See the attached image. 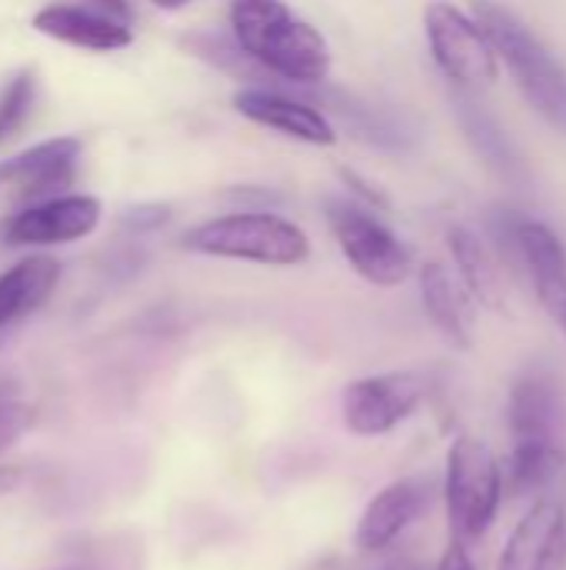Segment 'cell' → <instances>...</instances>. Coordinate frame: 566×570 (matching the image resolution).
Wrapping results in <instances>:
<instances>
[{
    "mask_svg": "<svg viewBox=\"0 0 566 570\" xmlns=\"http://www.w3.org/2000/svg\"><path fill=\"white\" fill-rule=\"evenodd\" d=\"M230 33L244 57L287 83H320L330 73L327 37L284 0H230Z\"/></svg>",
    "mask_w": 566,
    "mask_h": 570,
    "instance_id": "6da1fadb",
    "label": "cell"
},
{
    "mask_svg": "<svg viewBox=\"0 0 566 570\" xmlns=\"http://www.w3.org/2000/svg\"><path fill=\"white\" fill-rule=\"evenodd\" d=\"M474 17L490 37L497 60L510 70L524 100L560 134H566V70L540 37L497 0H474Z\"/></svg>",
    "mask_w": 566,
    "mask_h": 570,
    "instance_id": "7a4b0ae2",
    "label": "cell"
},
{
    "mask_svg": "<svg viewBox=\"0 0 566 570\" xmlns=\"http://www.w3.org/2000/svg\"><path fill=\"white\" fill-rule=\"evenodd\" d=\"M183 250L260 267H297L310 257V237L300 224L270 210H234L183 234Z\"/></svg>",
    "mask_w": 566,
    "mask_h": 570,
    "instance_id": "3957f363",
    "label": "cell"
},
{
    "mask_svg": "<svg viewBox=\"0 0 566 570\" xmlns=\"http://www.w3.org/2000/svg\"><path fill=\"white\" fill-rule=\"evenodd\" d=\"M504 474L494 451L470 434H460L447 451V474H444V501L447 518L457 544L480 541L500 511Z\"/></svg>",
    "mask_w": 566,
    "mask_h": 570,
    "instance_id": "277c9868",
    "label": "cell"
},
{
    "mask_svg": "<svg viewBox=\"0 0 566 570\" xmlns=\"http://www.w3.org/2000/svg\"><path fill=\"white\" fill-rule=\"evenodd\" d=\"M327 224L344 261L374 287H400L414 274V257L407 244L357 200H330Z\"/></svg>",
    "mask_w": 566,
    "mask_h": 570,
    "instance_id": "5b68a950",
    "label": "cell"
},
{
    "mask_svg": "<svg viewBox=\"0 0 566 570\" xmlns=\"http://www.w3.org/2000/svg\"><path fill=\"white\" fill-rule=\"evenodd\" d=\"M424 30H427V47L434 53V63L460 87H484L497 80L500 60L477 23L474 13L450 0H430L424 7Z\"/></svg>",
    "mask_w": 566,
    "mask_h": 570,
    "instance_id": "8992f818",
    "label": "cell"
},
{
    "mask_svg": "<svg viewBox=\"0 0 566 570\" xmlns=\"http://www.w3.org/2000/svg\"><path fill=\"white\" fill-rule=\"evenodd\" d=\"M427 387L414 371H387L350 381L344 387L340 414L354 438H384L414 417Z\"/></svg>",
    "mask_w": 566,
    "mask_h": 570,
    "instance_id": "52a82bcc",
    "label": "cell"
},
{
    "mask_svg": "<svg viewBox=\"0 0 566 570\" xmlns=\"http://www.w3.org/2000/svg\"><path fill=\"white\" fill-rule=\"evenodd\" d=\"M103 204L93 194H53L27 204L0 224L7 247H60L90 237L100 227Z\"/></svg>",
    "mask_w": 566,
    "mask_h": 570,
    "instance_id": "ba28073f",
    "label": "cell"
},
{
    "mask_svg": "<svg viewBox=\"0 0 566 570\" xmlns=\"http://www.w3.org/2000/svg\"><path fill=\"white\" fill-rule=\"evenodd\" d=\"M80 154H83V140L73 134L40 140V144L0 160V190H10L13 197H23L30 204L53 197L73 184Z\"/></svg>",
    "mask_w": 566,
    "mask_h": 570,
    "instance_id": "9c48e42d",
    "label": "cell"
},
{
    "mask_svg": "<svg viewBox=\"0 0 566 570\" xmlns=\"http://www.w3.org/2000/svg\"><path fill=\"white\" fill-rule=\"evenodd\" d=\"M230 104L240 117H247L250 124L267 127L280 137H290V140H300L310 147L337 144V127L330 124V117L320 107H314L300 97H290L284 90L240 87V90H234Z\"/></svg>",
    "mask_w": 566,
    "mask_h": 570,
    "instance_id": "30bf717a",
    "label": "cell"
},
{
    "mask_svg": "<svg viewBox=\"0 0 566 570\" xmlns=\"http://www.w3.org/2000/svg\"><path fill=\"white\" fill-rule=\"evenodd\" d=\"M507 424L514 444H550L564 448L566 397L550 371L530 367L510 387Z\"/></svg>",
    "mask_w": 566,
    "mask_h": 570,
    "instance_id": "8fae6325",
    "label": "cell"
},
{
    "mask_svg": "<svg viewBox=\"0 0 566 570\" xmlns=\"http://www.w3.org/2000/svg\"><path fill=\"white\" fill-rule=\"evenodd\" d=\"M427 508H430V488L420 478H404V481L380 488L357 521V531H354L357 548L367 554L390 548L427 514Z\"/></svg>",
    "mask_w": 566,
    "mask_h": 570,
    "instance_id": "7c38bea8",
    "label": "cell"
},
{
    "mask_svg": "<svg viewBox=\"0 0 566 570\" xmlns=\"http://www.w3.org/2000/svg\"><path fill=\"white\" fill-rule=\"evenodd\" d=\"M517 244H520V267L530 274L540 307L566 337V247L560 234L550 224L524 214L517 227Z\"/></svg>",
    "mask_w": 566,
    "mask_h": 570,
    "instance_id": "4fadbf2b",
    "label": "cell"
},
{
    "mask_svg": "<svg viewBox=\"0 0 566 570\" xmlns=\"http://www.w3.org/2000/svg\"><path fill=\"white\" fill-rule=\"evenodd\" d=\"M33 30L57 43L93 53H113L133 43V27L127 20H117L87 3H43L33 13Z\"/></svg>",
    "mask_w": 566,
    "mask_h": 570,
    "instance_id": "5bb4252c",
    "label": "cell"
},
{
    "mask_svg": "<svg viewBox=\"0 0 566 570\" xmlns=\"http://www.w3.org/2000/svg\"><path fill=\"white\" fill-rule=\"evenodd\" d=\"M566 561V511L557 501H537L510 531L497 570H560Z\"/></svg>",
    "mask_w": 566,
    "mask_h": 570,
    "instance_id": "9a60e30c",
    "label": "cell"
},
{
    "mask_svg": "<svg viewBox=\"0 0 566 570\" xmlns=\"http://www.w3.org/2000/svg\"><path fill=\"white\" fill-rule=\"evenodd\" d=\"M60 284V264L47 254H30L0 274V331L37 314Z\"/></svg>",
    "mask_w": 566,
    "mask_h": 570,
    "instance_id": "2e32d148",
    "label": "cell"
},
{
    "mask_svg": "<svg viewBox=\"0 0 566 570\" xmlns=\"http://www.w3.org/2000/svg\"><path fill=\"white\" fill-rule=\"evenodd\" d=\"M457 117L460 127L470 140V147L477 150V157L507 184H520L527 177V164L517 150V144L504 134V127L474 100V97H460L457 100Z\"/></svg>",
    "mask_w": 566,
    "mask_h": 570,
    "instance_id": "e0dca14e",
    "label": "cell"
},
{
    "mask_svg": "<svg viewBox=\"0 0 566 570\" xmlns=\"http://www.w3.org/2000/svg\"><path fill=\"white\" fill-rule=\"evenodd\" d=\"M420 301L430 317V324L454 344V347H470V321H467V301L464 287L454 281V274L430 261L420 267Z\"/></svg>",
    "mask_w": 566,
    "mask_h": 570,
    "instance_id": "ac0fdd59",
    "label": "cell"
},
{
    "mask_svg": "<svg viewBox=\"0 0 566 570\" xmlns=\"http://www.w3.org/2000/svg\"><path fill=\"white\" fill-rule=\"evenodd\" d=\"M447 244H450L464 291L490 311L504 307V284H500V271H497L490 247L470 227H450Z\"/></svg>",
    "mask_w": 566,
    "mask_h": 570,
    "instance_id": "d6986e66",
    "label": "cell"
},
{
    "mask_svg": "<svg viewBox=\"0 0 566 570\" xmlns=\"http://www.w3.org/2000/svg\"><path fill=\"white\" fill-rule=\"evenodd\" d=\"M566 448L550 444H514L510 451V488L517 494H540L564 471Z\"/></svg>",
    "mask_w": 566,
    "mask_h": 570,
    "instance_id": "ffe728a7",
    "label": "cell"
},
{
    "mask_svg": "<svg viewBox=\"0 0 566 570\" xmlns=\"http://www.w3.org/2000/svg\"><path fill=\"white\" fill-rule=\"evenodd\" d=\"M33 100H37V73L33 70L13 73L0 90V144H7L27 124Z\"/></svg>",
    "mask_w": 566,
    "mask_h": 570,
    "instance_id": "44dd1931",
    "label": "cell"
},
{
    "mask_svg": "<svg viewBox=\"0 0 566 570\" xmlns=\"http://www.w3.org/2000/svg\"><path fill=\"white\" fill-rule=\"evenodd\" d=\"M33 428V407L20 397L17 387L0 384V454L13 448Z\"/></svg>",
    "mask_w": 566,
    "mask_h": 570,
    "instance_id": "7402d4cb",
    "label": "cell"
},
{
    "mask_svg": "<svg viewBox=\"0 0 566 570\" xmlns=\"http://www.w3.org/2000/svg\"><path fill=\"white\" fill-rule=\"evenodd\" d=\"M437 570H477V568H474V561H470L467 548L454 541V544L447 548V554L440 558V564H437Z\"/></svg>",
    "mask_w": 566,
    "mask_h": 570,
    "instance_id": "603a6c76",
    "label": "cell"
},
{
    "mask_svg": "<svg viewBox=\"0 0 566 570\" xmlns=\"http://www.w3.org/2000/svg\"><path fill=\"white\" fill-rule=\"evenodd\" d=\"M20 481H23L20 468H13V464H0V498L13 494Z\"/></svg>",
    "mask_w": 566,
    "mask_h": 570,
    "instance_id": "cb8c5ba5",
    "label": "cell"
},
{
    "mask_svg": "<svg viewBox=\"0 0 566 570\" xmlns=\"http://www.w3.org/2000/svg\"><path fill=\"white\" fill-rule=\"evenodd\" d=\"M90 3H93L97 10H103V13H110V17L130 23V3H127V0H90Z\"/></svg>",
    "mask_w": 566,
    "mask_h": 570,
    "instance_id": "d4e9b609",
    "label": "cell"
},
{
    "mask_svg": "<svg viewBox=\"0 0 566 570\" xmlns=\"http://www.w3.org/2000/svg\"><path fill=\"white\" fill-rule=\"evenodd\" d=\"M150 3H153L157 10H183L190 0H150Z\"/></svg>",
    "mask_w": 566,
    "mask_h": 570,
    "instance_id": "484cf974",
    "label": "cell"
},
{
    "mask_svg": "<svg viewBox=\"0 0 566 570\" xmlns=\"http://www.w3.org/2000/svg\"><path fill=\"white\" fill-rule=\"evenodd\" d=\"M390 570H410V568H390Z\"/></svg>",
    "mask_w": 566,
    "mask_h": 570,
    "instance_id": "4316f807",
    "label": "cell"
},
{
    "mask_svg": "<svg viewBox=\"0 0 566 570\" xmlns=\"http://www.w3.org/2000/svg\"><path fill=\"white\" fill-rule=\"evenodd\" d=\"M63 570H77V568H63Z\"/></svg>",
    "mask_w": 566,
    "mask_h": 570,
    "instance_id": "83f0119b",
    "label": "cell"
}]
</instances>
